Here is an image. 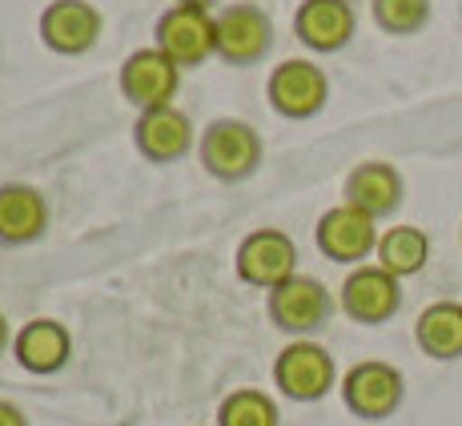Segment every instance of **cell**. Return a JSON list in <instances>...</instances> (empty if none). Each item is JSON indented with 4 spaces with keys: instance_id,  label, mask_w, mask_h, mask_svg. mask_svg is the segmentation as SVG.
<instances>
[{
    "instance_id": "5b68a950",
    "label": "cell",
    "mask_w": 462,
    "mask_h": 426,
    "mask_svg": "<svg viewBox=\"0 0 462 426\" xmlns=\"http://www.w3.org/2000/svg\"><path fill=\"white\" fill-rule=\"evenodd\" d=\"M153 44L177 69H198L201 60L213 57V16L206 8L169 5L165 13L157 16Z\"/></svg>"
},
{
    "instance_id": "52a82bcc",
    "label": "cell",
    "mask_w": 462,
    "mask_h": 426,
    "mask_svg": "<svg viewBox=\"0 0 462 426\" xmlns=\"http://www.w3.org/2000/svg\"><path fill=\"white\" fill-rule=\"evenodd\" d=\"M265 97H270L273 113H282L290 121H306L326 109L330 81L314 60H282L265 81Z\"/></svg>"
},
{
    "instance_id": "d6986e66",
    "label": "cell",
    "mask_w": 462,
    "mask_h": 426,
    "mask_svg": "<svg viewBox=\"0 0 462 426\" xmlns=\"http://www.w3.org/2000/svg\"><path fill=\"white\" fill-rule=\"evenodd\" d=\"M374 254H378L382 270L402 282V278H411V273L426 270V262H430V237H426L419 226H390L386 234L378 237Z\"/></svg>"
},
{
    "instance_id": "3957f363",
    "label": "cell",
    "mask_w": 462,
    "mask_h": 426,
    "mask_svg": "<svg viewBox=\"0 0 462 426\" xmlns=\"http://www.w3.org/2000/svg\"><path fill=\"white\" fill-rule=\"evenodd\" d=\"M334 378H337L334 354L310 338L282 346V354L273 358V383L290 403H318V398L330 394Z\"/></svg>"
},
{
    "instance_id": "603a6c76",
    "label": "cell",
    "mask_w": 462,
    "mask_h": 426,
    "mask_svg": "<svg viewBox=\"0 0 462 426\" xmlns=\"http://www.w3.org/2000/svg\"><path fill=\"white\" fill-rule=\"evenodd\" d=\"M173 5H189V8H206V13H209V8H213V5H217V0H173Z\"/></svg>"
},
{
    "instance_id": "9c48e42d",
    "label": "cell",
    "mask_w": 462,
    "mask_h": 426,
    "mask_svg": "<svg viewBox=\"0 0 462 426\" xmlns=\"http://www.w3.org/2000/svg\"><path fill=\"white\" fill-rule=\"evenodd\" d=\"M330 306H334L330 290L318 278H306V273H294V278H286L282 286H273L270 301H265L273 326L290 330V334H310V330H318V326H326Z\"/></svg>"
},
{
    "instance_id": "ba28073f",
    "label": "cell",
    "mask_w": 462,
    "mask_h": 426,
    "mask_svg": "<svg viewBox=\"0 0 462 426\" xmlns=\"http://www.w3.org/2000/svg\"><path fill=\"white\" fill-rule=\"evenodd\" d=\"M318 250H322L330 262H342V265H362V257H370L378 250V218L370 213L354 209V206H334L318 218Z\"/></svg>"
},
{
    "instance_id": "8fae6325",
    "label": "cell",
    "mask_w": 462,
    "mask_h": 426,
    "mask_svg": "<svg viewBox=\"0 0 462 426\" xmlns=\"http://www.w3.org/2000/svg\"><path fill=\"white\" fill-rule=\"evenodd\" d=\"M402 286L382 265H354L342 282V310L362 326H378L398 314Z\"/></svg>"
},
{
    "instance_id": "ffe728a7",
    "label": "cell",
    "mask_w": 462,
    "mask_h": 426,
    "mask_svg": "<svg viewBox=\"0 0 462 426\" xmlns=\"http://www.w3.org/2000/svg\"><path fill=\"white\" fill-rule=\"evenodd\" d=\"M278 422H282L278 403L265 390H254V386L234 390L217 406V426H278Z\"/></svg>"
},
{
    "instance_id": "277c9868",
    "label": "cell",
    "mask_w": 462,
    "mask_h": 426,
    "mask_svg": "<svg viewBox=\"0 0 462 426\" xmlns=\"http://www.w3.org/2000/svg\"><path fill=\"white\" fill-rule=\"evenodd\" d=\"M402 394H406L402 370L390 366V362H378V358L354 362V366L346 370V378H342L346 411H354L358 419H366V422L390 419V414L402 406Z\"/></svg>"
},
{
    "instance_id": "e0dca14e",
    "label": "cell",
    "mask_w": 462,
    "mask_h": 426,
    "mask_svg": "<svg viewBox=\"0 0 462 426\" xmlns=\"http://www.w3.org/2000/svg\"><path fill=\"white\" fill-rule=\"evenodd\" d=\"M44 226H49V201L41 190L21 181L0 185V242L29 245L44 234Z\"/></svg>"
},
{
    "instance_id": "7402d4cb",
    "label": "cell",
    "mask_w": 462,
    "mask_h": 426,
    "mask_svg": "<svg viewBox=\"0 0 462 426\" xmlns=\"http://www.w3.org/2000/svg\"><path fill=\"white\" fill-rule=\"evenodd\" d=\"M0 426H29V419H24V411L16 403H5V398H0Z\"/></svg>"
},
{
    "instance_id": "ac0fdd59",
    "label": "cell",
    "mask_w": 462,
    "mask_h": 426,
    "mask_svg": "<svg viewBox=\"0 0 462 426\" xmlns=\"http://www.w3.org/2000/svg\"><path fill=\"white\" fill-rule=\"evenodd\" d=\"M414 342L439 362L462 358V301H430L414 322Z\"/></svg>"
},
{
    "instance_id": "4fadbf2b",
    "label": "cell",
    "mask_w": 462,
    "mask_h": 426,
    "mask_svg": "<svg viewBox=\"0 0 462 426\" xmlns=\"http://www.w3.org/2000/svg\"><path fill=\"white\" fill-rule=\"evenodd\" d=\"M133 145H137V153L153 165L181 162V157L193 149V121L185 117L177 105L141 109L137 125H133Z\"/></svg>"
},
{
    "instance_id": "44dd1931",
    "label": "cell",
    "mask_w": 462,
    "mask_h": 426,
    "mask_svg": "<svg viewBox=\"0 0 462 426\" xmlns=\"http://www.w3.org/2000/svg\"><path fill=\"white\" fill-rule=\"evenodd\" d=\"M374 24L390 37H411L430 21V0H370Z\"/></svg>"
},
{
    "instance_id": "9a60e30c",
    "label": "cell",
    "mask_w": 462,
    "mask_h": 426,
    "mask_svg": "<svg viewBox=\"0 0 462 426\" xmlns=\"http://www.w3.org/2000/svg\"><path fill=\"white\" fill-rule=\"evenodd\" d=\"M346 206L370 213V218H386L402 206V173L390 162H362L354 165L342 185Z\"/></svg>"
},
{
    "instance_id": "7c38bea8",
    "label": "cell",
    "mask_w": 462,
    "mask_h": 426,
    "mask_svg": "<svg viewBox=\"0 0 462 426\" xmlns=\"http://www.w3.org/2000/svg\"><path fill=\"white\" fill-rule=\"evenodd\" d=\"M41 41L57 57H81L101 37V13L88 0H52L41 13Z\"/></svg>"
},
{
    "instance_id": "cb8c5ba5",
    "label": "cell",
    "mask_w": 462,
    "mask_h": 426,
    "mask_svg": "<svg viewBox=\"0 0 462 426\" xmlns=\"http://www.w3.org/2000/svg\"><path fill=\"white\" fill-rule=\"evenodd\" d=\"M8 346V322H5V314H0V350Z\"/></svg>"
},
{
    "instance_id": "8992f818",
    "label": "cell",
    "mask_w": 462,
    "mask_h": 426,
    "mask_svg": "<svg viewBox=\"0 0 462 426\" xmlns=\"http://www.w3.org/2000/svg\"><path fill=\"white\" fill-rule=\"evenodd\" d=\"M234 265L245 286L273 290L298 273V245H294V237L282 234V229H254V234L242 237V245H237Z\"/></svg>"
},
{
    "instance_id": "7a4b0ae2",
    "label": "cell",
    "mask_w": 462,
    "mask_h": 426,
    "mask_svg": "<svg viewBox=\"0 0 462 426\" xmlns=\"http://www.w3.org/2000/svg\"><path fill=\"white\" fill-rule=\"evenodd\" d=\"M273 44V21L265 16V8L237 0L226 5L213 16V57H221L226 65H257Z\"/></svg>"
},
{
    "instance_id": "30bf717a",
    "label": "cell",
    "mask_w": 462,
    "mask_h": 426,
    "mask_svg": "<svg viewBox=\"0 0 462 426\" xmlns=\"http://www.w3.org/2000/svg\"><path fill=\"white\" fill-rule=\"evenodd\" d=\"M177 85H181V69H177L157 44L129 52L125 65H121V93H125L137 109L173 105Z\"/></svg>"
},
{
    "instance_id": "2e32d148",
    "label": "cell",
    "mask_w": 462,
    "mask_h": 426,
    "mask_svg": "<svg viewBox=\"0 0 462 426\" xmlns=\"http://www.w3.org/2000/svg\"><path fill=\"white\" fill-rule=\"evenodd\" d=\"M13 354L29 375H57L73 354V338L57 318H32L13 338Z\"/></svg>"
},
{
    "instance_id": "6da1fadb",
    "label": "cell",
    "mask_w": 462,
    "mask_h": 426,
    "mask_svg": "<svg viewBox=\"0 0 462 426\" xmlns=\"http://www.w3.org/2000/svg\"><path fill=\"white\" fill-rule=\"evenodd\" d=\"M201 165L217 181H242L262 165V137L237 117H217L198 141Z\"/></svg>"
},
{
    "instance_id": "5bb4252c",
    "label": "cell",
    "mask_w": 462,
    "mask_h": 426,
    "mask_svg": "<svg viewBox=\"0 0 462 426\" xmlns=\"http://www.w3.org/2000/svg\"><path fill=\"white\" fill-rule=\"evenodd\" d=\"M354 5L350 0H301L294 13V32L306 49L314 52H337L354 37Z\"/></svg>"
}]
</instances>
